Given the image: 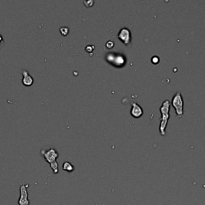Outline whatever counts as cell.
<instances>
[{
    "mask_svg": "<svg viewBox=\"0 0 205 205\" xmlns=\"http://www.w3.org/2000/svg\"><path fill=\"white\" fill-rule=\"evenodd\" d=\"M3 44H4V39L2 35H0V48L3 46Z\"/></svg>",
    "mask_w": 205,
    "mask_h": 205,
    "instance_id": "cell-14",
    "label": "cell"
},
{
    "mask_svg": "<svg viewBox=\"0 0 205 205\" xmlns=\"http://www.w3.org/2000/svg\"><path fill=\"white\" fill-rule=\"evenodd\" d=\"M118 38L119 39V40L123 42V44L128 46L132 41V36H131L130 30L128 28H126V27H123V28L120 29L118 34Z\"/></svg>",
    "mask_w": 205,
    "mask_h": 205,
    "instance_id": "cell-4",
    "label": "cell"
},
{
    "mask_svg": "<svg viewBox=\"0 0 205 205\" xmlns=\"http://www.w3.org/2000/svg\"><path fill=\"white\" fill-rule=\"evenodd\" d=\"M132 109H131V116L134 118H140L143 116V108L135 102H132Z\"/></svg>",
    "mask_w": 205,
    "mask_h": 205,
    "instance_id": "cell-6",
    "label": "cell"
},
{
    "mask_svg": "<svg viewBox=\"0 0 205 205\" xmlns=\"http://www.w3.org/2000/svg\"><path fill=\"white\" fill-rule=\"evenodd\" d=\"M84 4L86 5V7H91L92 6V5L94 4V2H93V1H87V2L85 1Z\"/></svg>",
    "mask_w": 205,
    "mask_h": 205,
    "instance_id": "cell-13",
    "label": "cell"
},
{
    "mask_svg": "<svg viewBox=\"0 0 205 205\" xmlns=\"http://www.w3.org/2000/svg\"><path fill=\"white\" fill-rule=\"evenodd\" d=\"M28 185L22 184L20 186V196L18 199V205H30V200L28 199V192L27 187Z\"/></svg>",
    "mask_w": 205,
    "mask_h": 205,
    "instance_id": "cell-5",
    "label": "cell"
},
{
    "mask_svg": "<svg viewBox=\"0 0 205 205\" xmlns=\"http://www.w3.org/2000/svg\"><path fill=\"white\" fill-rule=\"evenodd\" d=\"M152 62L153 64H157L160 62V58H159L158 56H153L152 59Z\"/></svg>",
    "mask_w": 205,
    "mask_h": 205,
    "instance_id": "cell-11",
    "label": "cell"
},
{
    "mask_svg": "<svg viewBox=\"0 0 205 205\" xmlns=\"http://www.w3.org/2000/svg\"><path fill=\"white\" fill-rule=\"evenodd\" d=\"M21 73H22V84L24 85V86H27V87H30V86H31V85L33 84L34 82L33 77L30 76L27 71L23 70V71L21 72Z\"/></svg>",
    "mask_w": 205,
    "mask_h": 205,
    "instance_id": "cell-7",
    "label": "cell"
},
{
    "mask_svg": "<svg viewBox=\"0 0 205 205\" xmlns=\"http://www.w3.org/2000/svg\"><path fill=\"white\" fill-rule=\"evenodd\" d=\"M62 169L67 172H72L75 170V167L69 162H64V163L62 164Z\"/></svg>",
    "mask_w": 205,
    "mask_h": 205,
    "instance_id": "cell-8",
    "label": "cell"
},
{
    "mask_svg": "<svg viewBox=\"0 0 205 205\" xmlns=\"http://www.w3.org/2000/svg\"><path fill=\"white\" fill-rule=\"evenodd\" d=\"M94 49H95V47L92 46V45H88V46H87V47H85V50H86V51H87V52H92V51H93Z\"/></svg>",
    "mask_w": 205,
    "mask_h": 205,
    "instance_id": "cell-12",
    "label": "cell"
},
{
    "mask_svg": "<svg viewBox=\"0 0 205 205\" xmlns=\"http://www.w3.org/2000/svg\"><path fill=\"white\" fill-rule=\"evenodd\" d=\"M59 31H60L61 35H63V36L67 35H68V33H69V29H68V28H67V27H61Z\"/></svg>",
    "mask_w": 205,
    "mask_h": 205,
    "instance_id": "cell-9",
    "label": "cell"
},
{
    "mask_svg": "<svg viewBox=\"0 0 205 205\" xmlns=\"http://www.w3.org/2000/svg\"><path fill=\"white\" fill-rule=\"evenodd\" d=\"M41 155L43 156L45 160L49 163L54 173L57 174L59 172V164L56 160L59 157V153L56 152V150L53 147L43 148L41 150Z\"/></svg>",
    "mask_w": 205,
    "mask_h": 205,
    "instance_id": "cell-1",
    "label": "cell"
},
{
    "mask_svg": "<svg viewBox=\"0 0 205 205\" xmlns=\"http://www.w3.org/2000/svg\"><path fill=\"white\" fill-rule=\"evenodd\" d=\"M170 108H171V102L168 99L163 101L162 102L160 108V132L161 136H164L166 135V127L167 126L168 119L170 118Z\"/></svg>",
    "mask_w": 205,
    "mask_h": 205,
    "instance_id": "cell-2",
    "label": "cell"
},
{
    "mask_svg": "<svg viewBox=\"0 0 205 205\" xmlns=\"http://www.w3.org/2000/svg\"><path fill=\"white\" fill-rule=\"evenodd\" d=\"M114 42H112V41H108V42L106 43V47H107V49H112V47H114Z\"/></svg>",
    "mask_w": 205,
    "mask_h": 205,
    "instance_id": "cell-10",
    "label": "cell"
},
{
    "mask_svg": "<svg viewBox=\"0 0 205 205\" xmlns=\"http://www.w3.org/2000/svg\"><path fill=\"white\" fill-rule=\"evenodd\" d=\"M172 106L174 107L177 118L183 117V99L180 92H177L172 99Z\"/></svg>",
    "mask_w": 205,
    "mask_h": 205,
    "instance_id": "cell-3",
    "label": "cell"
}]
</instances>
